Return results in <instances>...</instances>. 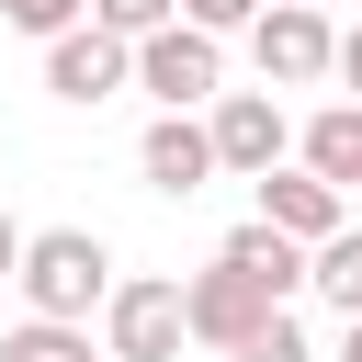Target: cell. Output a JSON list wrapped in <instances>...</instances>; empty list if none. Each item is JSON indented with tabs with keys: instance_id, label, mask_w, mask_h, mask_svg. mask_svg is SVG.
<instances>
[{
	"instance_id": "obj_6",
	"label": "cell",
	"mask_w": 362,
	"mask_h": 362,
	"mask_svg": "<svg viewBox=\"0 0 362 362\" xmlns=\"http://www.w3.org/2000/svg\"><path fill=\"white\" fill-rule=\"evenodd\" d=\"M124 79H136V45H113L102 23H68V34L45 45V90H57V102H79V113H90V102H113Z\"/></svg>"
},
{
	"instance_id": "obj_12",
	"label": "cell",
	"mask_w": 362,
	"mask_h": 362,
	"mask_svg": "<svg viewBox=\"0 0 362 362\" xmlns=\"http://www.w3.org/2000/svg\"><path fill=\"white\" fill-rule=\"evenodd\" d=\"M305 283L339 305V317H362V226H339V238H317L305 249Z\"/></svg>"
},
{
	"instance_id": "obj_20",
	"label": "cell",
	"mask_w": 362,
	"mask_h": 362,
	"mask_svg": "<svg viewBox=\"0 0 362 362\" xmlns=\"http://www.w3.org/2000/svg\"><path fill=\"white\" fill-rule=\"evenodd\" d=\"M339 362H362V317H351V328H339Z\"/></svg>"
},
{
	"instance_id": "obj_1",
	"label": "cell",
	"mask_w": 362,
	"mask_h": 362,
	"mask_svg": "<svg viewBox=\"0 0 362 362\" xmlns=\"http://www.w3.org/2000/svg\"><path fill=\"white\" fill-rule=\"evenodd\" d=\"M23 305L34 317H57V328H90V305L113 294V249L90 238V226H45V238H23Z\"/></svg>"
},
{
	"instance_id": "obj_3",
	"label": "cell",
	"mask_w": 362,
	"mask_h": 362,
	"mask_svg": "<svg viewBox=\"0 0 362 362\" xmlns=\"http://www.w3.org/2000/svg\"><path fill=\"white\" fill-rule=\"evenodd\" d=\"M102 339H113V362H181V283L170 272H136V283H113L102 294Z\"/></svg>"
},
{
	"instance_id": "obj_2",
	"label": "cell",
	"mask_w": 362,
	"mask_h": 362,
	"mask_svg": "<svg viewBox=\"0 0 362 362\" xmlns=\"http://www.w3.org/2000/svg\"><path fill=\"white\" fill-rule=\"evenodd\" d=\"M136 90H158V113H204V102L226 90V45L192 34V23H158V34L136 45Z\"/></svg>"
},
{
	"instance_id": "obj_16",
	"label": "cell",
	"mask_w": 362,
	"mask_h": 362,
	"mask_svg": "<svg viewBox=\"0 0 362 362\" xmlns=\"http://www.w3.org/2000/svg\"><path fill=\"white\" fill-rule=\"evenodd\" d=\"M226 362H317V351H305V328H294V317H272V328H249Z\"/></svg>"
},
{
	"instance_id": "obj_15",
	"label": "cell",
	"mask_w": 362,
	"mask_h": 362,
	"mask_svg": "<svg viewBox=\"0 0 362 362\" xmlns=\"http://www.w3.org/2000/svg\"><path fill=\"white\" fill-rule=\"evenodd\" d=\"M0 23H11V34H45V45H57L68 23H90V0H0Z\"/></svg>"
},
{
	"instance_id": "obj_17",
	"label": "cell",
	"mask_w": 362,
	"mask_h": 362,
	"mask_svg": "<svg viewBox=\"0 0 362 362\" xmlns=\"http://www.w3.org/2000/svg\"><path fill=\"white\" fill-rule=\"evenodd\" d=\"M181 23L226 45V34H249V23H260V0H181Z\"/></svg>"
},
{
	"instance_id": "obj_4",
	"label": "cell",
	"mask_w": 362,
	"mask_h": 362,
	"mask_svg": "<svg viewBox=\"0 0 362 362\" xmlns=\"http://www.w3.org/2000/svg\"><path fill=\"white\" fill-rule=\"evenodd\" d=\"M328 11H305V0H260V23H249V57H260V90H317L328 79Z\"/></svg>"
},
{
	"instance_id": "obj_5",
	"label": "cell",
	"mask_w": 362,
	"mask_h": 362,
	"mask_svg": "<svg viewBox=\"0 0 362 362\" xmlns=\"http://www.w3.org/2000/svg\"><path fill=\"white\" fill-rule=\"evenodd\" d=\"M204 147H215V170L260 181V170H283L294 124H283V102H272V90H215V102H204Z\"/></svg>"
},
{
	"instance_id": "obj_19",
	"label": "cell",
	"mask_w": 362,
	"mask_h": 362,
	"mask_svg": "<svg viewBox=\"0 0 362 362\" xmlns=\"http://www.w3.org/2000/svg\"><path fill=\"white\" fill-rule=\"evenodd\" d=\"M11 272H23V226L0 215V283H11Z\"/></svg>"
},
{
	"instance_id": "obj_13",
	"label": "cell",
	"mask_w": 362,
	"mask_h": 362,
	"mask_svg": "<svg viewBox=\"0 0 362 362\" xmlns=\"http://www.w3.org/2000/svg\"><path fill=\"white\" fill-rule=\"evenodd\" d=\"M0 362H90V328H57V317H23L0 339Z\"/></svg>"
},
{
	"instance_id": "obj_21",
	"label": "cell",
	"mask_w": 362,
	"mask_h": 362,
	"mask_svg": "<svg viewBox=\"0 0 362 362\" xmlns=\"http://www.w3.org/2000/svg\"><path fill=\"white\" fill-rule=\"evenodd\" d=\"M305 11H317V0H305Z\"/></svg>"
},
{
	"instance_id": "obj_8",
	"label": "cell",
	"mask_w": 362,
	"mask_h": 362,
	"mask_svg": "<svg viewBox=\"0 0 362 362\" xmlns=\"http://www.w3.org/2000/svg\"><path fill=\"white\" fill-rule=\"evenodd\" d=\"M136 170H147V192L192 204V192L215 181V147H204V113H158V124L136 136Z\"/></svg>"
},
{
	"instance_id": "obj_9",
	"label": "cell",
	"mask_w": 362,
	"mask_h": 362,
	"mask_svg": "<svg viewBox=\"0 0 362 362\" xmlns=\"http://www.w3.org/2000/svg\"><path fill=\"white\" fill-rule=\"evenodd\" d=\"M260 226L294 238V249H317V238H339L351 215H339V192H328L317 170H260Z\"/></svg>"
},
{
	"instance_id": "obj_11",
	"label": "cell",
	"mask_w": 362,
	"mask_h": 362,
	"mask_svg": "<svg viewBox=\"0 0 362 362\" xmlns=\"http://www.w3.org/2000/svg\"><path fill=\"white\" fill-rule=\"evenodd\" d=\"M305 170H317V181H328L339 204L362 192V102H328V113L305 124Z\"/></svg>"
},
{
	"instance_id": "obj_10",
	"label": "cell",
	"mask_w": 362,
	"mask_h": 362,
	"mask_svg": "<svg viewBox=\"0 0 362 362\" xmlns=\"http://www.w3.org/2000/svg\"><path fill=\"white\" fill-rule=\"evenodd\" d=\"M215 260H226L238 283H260L272 305H294V294H305V249H294V238H272L260 215H249V226H226V249H215Z\"/></svg>"
},
{
	"instance_id": "obj_7",
	"label": "cell",
	"mask_w": 362,
	"mask_h": 362,
	"mask_svg": "<svg viewBox=\"0 0 362 362\" xmlns=\"http://www.w3.org/2000/svg\"><path fill=\"white\" fill-rule=\"evenodd\" d=\"M272 317H283V305H272L260 283H238L226 260H204V272L181 283V328H192V339H215V351H238V339H249V328H272Z\"/></svg>"
},
{
	"instance_id": "obj_14",
	"label": "cell",
	"mask_w": 362,
	"mask_h": 362,
	"mask_svg": "<svg viewBox=\"0 0 362 362\" xmlns=\"http://www.w3.org/2000/svg\"><path fill=\"white\" fill-rule=\"evenodd\" d=\"M90 23H102L113 45H147L158 23H181V0H90Z\"/></svg>"
},
{
	"instance_id": "obj_18",
	"label": "cell",
	"mask_w": 362,
	"mask_h": 362,
	"mask_svg": "<svg viewBox=\"0 0 362 362\" xmlns=\"http://www.w3.org/2000/svg\"><path fill=\"white\" fill-rule=\"evenodd\" d=\"M328 79H351V90H362V23H351V34L328 45Z\"/></svg>"
}]
</instances>
